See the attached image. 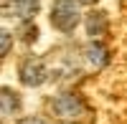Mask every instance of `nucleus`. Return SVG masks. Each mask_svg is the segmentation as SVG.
<instances>
[{
	"label": "nucleus",
	"instance_id": "obj_1",
	"mask_svg": "<svg viewBox=\"0 0 127 124\" xmlns=\"http://www.w3.org/2000/svg\"><path fill=\"white\" fill-rule=\"evenodd\" d=\"M51 25L59 28L61 33H71L79 25V0H54Z\"/></svg>",
	"mask_w": 127,
	"mask_h": 124
},
{
	"label": "nucleus",
	"instance_id": "obj_2",
	"mask_svg": "<svg viewBox=\"0 0 127 124\" xmlns=\"http://www.w3.org/2000/svg\"><path fill=\"white\" fill-rule=\"evenodd\" d=\"M54 111H56V117L66 119V122H79L81 117L89 114L84 99L76 96V94H61V96H56L54 99Z\"/></svg>",
	"mask_w": 127,
	"mask_h": 124
},
{
	"label": "nucleus",
	"instance_id": "obj_3",
	"mask_svg": "<svg viewBox=\"0 0 127 124\" xmlns=\"http://www.w3.org/2000/svg\"><path fill=\"white\" fill-rule=\"evenodd\" d=\"M18 74H20V81H23L26 86H41V84L46 81V66H43V61H41V58L28 56V58H23Z\"/></svg>",
	"mask_w": 127,
	"mask_h": 124
},
{
	"label": "nucleus",
	"instance_id": "obj_4",
	"mask_svg": "<svg viewBox=\"0 0 127 124\" xmlns=\"http://www.w3.org/2000/svg\"><path fill=\"white\" fill-rule=\"evenodd\" d=\"M87 33L92 38H102L107 33V13H102V10H92L87 15Z\"/></svg>",
	"mask_w": 127,
	"mask_h": 124
},
{
	"label": "nucleus",
	"instance_id": "obj_5",
	"mask_svg": "<svg viewBox=\"0 0 127 124\" xmlns=\"http://www.w3.org/2000/svg\"><path fill=\"white\" fill-rule=\"evenodd\" d=\"M84 53H87V61L94 63V66H104V63H107V58H109V56H107V48H104L99 41H92Z\"/></svg>",
	"mask_w": 127,
	"mask_h": 124
},
{
	"label": "nucleus",
	"instance_id": "obj_6",
	"mask_svg": "<svg viewBox=\"0 0 127 124\" xmlns=\"http://www.w3.org/2000/svg\"><path fill=\"white\" fill-rule=\"evenodd\" d=\"M20 109V99L15 91H10L8 86H3V117H10L13 111Z\"/></svg>",
	"mask_w": 127,
	"mask_h": 124
},
{
	"label": "nucleus",
	"instance_id": "obj_7",
	"mask_svg": "<svg viewBox=\"0 0 127 124\" xmlns=\"http://www.w3.org/2000/svg\"><path fill=\"white\" fill-rule=\"evenodd\" d=\"M38 10V0H13V13L20 18H31Z\"/></svg>",
	"mask_w": 127,
	"mask_h": 124
},
{
	"label": "nucleus",
	"instance_id": "obj_8",
	"mask_svg": "<svg viewBox=\"0 0 127 124\" xmlns=\"http://www.w3.org/2000/svg\"><path fill=\"white\" fill-rule=\"evenodd\" d=\"M10 41H13V36H10L8 30H3V33H0V56H8V51H10Z\"/></svg>",
	"mask_w": 127,
	"mask_h": 124
},
{
	"label": "nucleus",
	"instance_id": "obj_9",
	"mask_svg": "<svg viewBox=\"0 0 127 124\" xmlns=\"http://www.w3.org/2000/svg\"><path fill=\"white\" fill-rule=\"evenodd\" d=\"M36 36H38V28L36 25H23V41H36Z\"/></svg>",
	"mask_w": 127,
	"mask_h": 124
},
{
	"label": "nucleus",
	"instance_id": "obj_10",
	"mask_svg": "<svg viewBox=\"0 0 127 124\" xmlns=\"http://www.w3.org/2000/svg\"><path fill=\"white\" fill-rule=\"evenodd\" d=\"M18 124H46L43 119H38V117H26V119H20Z\"/></svg>",
	"mask_w": 127,
	"mask_h": 124
},
{
	"label": "nucleus",
	"instance_id": "obj_11",
	"mask_svg": "<svg viewBox=\"0 0 127 124\" xmlns=\"http://www.w3.org/2000/svg\"><path fill=\"white\" fill-rule=\"evenodd\" d=\"M79 3H84V5H92V3H97V0H79Z\"/></svg>",
	"mask_w": 127,
	"mask_h": 124
}]
</instances>
